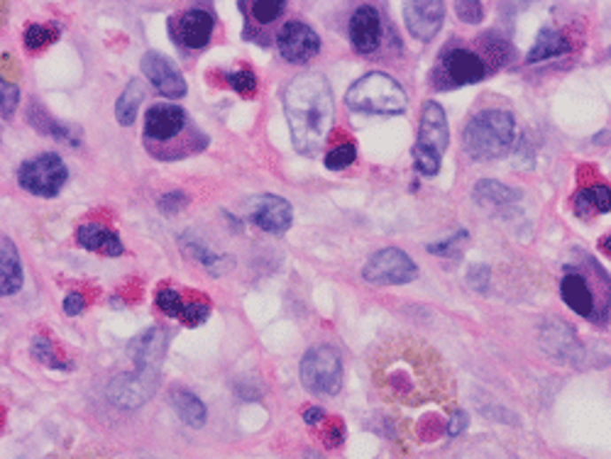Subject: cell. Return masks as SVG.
Wrapping results in <instances>:
<instances>
[{"label": "cell", "instance_id": "6da1fadb", "mask_svg": "<svg viewBox=\"0 0 611 459\" xmlns=\"http://www.w3.org/2000/svg\"><path fill=\"white\" fill-rule=\"evenodd\" d=\"M372 379L379 394L401 406L448 403L452 379L436 349L418 337H394L372 359Z\"/></svg>", "mask_w": 611, "mask_h": 459}, {"label": "cell", "instance_id": "7a4b0ae2", "mask_svg": "<svg viewBox=\"0 0 611 459\" xmlns=\"http://www.w3.org/2000/svg\"><path fill=\"white\" fill-rule=\"evenodd\" d=\"M284 112L296 152L316 154L336 123V101L323 73L294 76L284 91Z\"/></svg>", "mask_w": 611, "mask_h": 459}, {"label": "cell", "instance_id": "3957f363", "mask_svg": "<svg viewBox=\"0 0 611 459\" xmlns=\"http://www.w3.org/2000/svg\"><path fill=\"white\" fill-rule=\"evenodd\" d=\"M516 142V120L509 111L489 108L477 112L462 133L465 152L477 162L501 159Z\"/></svg>", "mask_w": 611, "mask_h": 459}, {"label": "cell", "instance_id": "277c9868", "mask_svg": "<svg viewBox=\"0 0 611 459\" xmlns=\"http://www.w3.org/2000/svg\"><path fill=\"white\" fill-rule=\"evenodd\" d=\"M345 103L350 111L372 112V115H398L406 111V91L397 79L387 73H367L355 81L345 93Z\"/></svg>", "mask_w": 611, "mask_h": 459}, {"label": "cell", "instance_id": "5b68a950", "mask_svg": "<svg viewBox=\"0 0 611 459\" xmlns=\"http://www.w3.org/2000/svg\"><path fill=\"white\" fill-rule=\"evenodd\" d=\"M301 381L311 394L333 396L343 384V362L330 345L311 348L301 359Z\"/></svg>", "mask_w": 611, "mask_h": 459}, {"label": "cell", "instance_id": "8992f818", "mask_svg": "<svg viewBox=\"0 0 611 459\" xmlns=\"http://www.w3.org/2000/svg\"><path fill=\"white\" fill-rule=\"evenodd\" d=\"M487 76V64L475 51L465 50L460 44H448L438 59L436 83L440 88H455V86H469L479 83Z\"/></svg>", "mask_w": 611, "mask_h": 459}, {"label": "cell", "instance_id": "52a82bcc", "mask_svg": "<svg viewBox=\"0 0 611 459\" xmlns=\"http://www.w3.org/2000/svg\"><path fill=\"white\" fill-rule=\"evenodd\" d=\"M69 179L66 164L57 154H40L30 162H25L18 172V181L25 191L40 195V198H54L59 194Z\"/></svg>", "mask_w": 611, "mask_h": 459}, {"label": "cell", "instance_id": "ba28073f", "mask_svg": "<svg viewBox=\"0 0 611 459\" xmlns=\"http://www.w3.org/2000/svg\"><path fill=\"white\" fill-rule=\"evenodd\" d=\"M159 369H135L130 374L115 377L105 388V394L118 409H140L157 391Z\"/></svg>", "mask_w": 611, "mask_h": 459}, {"label": "cell", "instance_id": "9c48e42d", "mask_svg": "<svg viewBox=\"0 0 611 459\" xmlns=\"http://www.w3.org/2000/svg\"><path fill=\"white\" fill-rule=\"evenodd\" d=\"M418 274L414 259L404 252V249H397V247H387V249H379L377 255H372L367 259L365 264V276L369 284H408L414 281Z\"/></svg>", "mask_w": 611, "mask_h": 459}, {"label": "cell", "instance_id": "30bf717a", "mask_svg": "<svg viewBox=\"0 0 611 459\" xmlns=\"http://www.w3.org/2000/svg\"><path fill=\"white\" fill-rule=\"evenodd\" d=\"M276 47L289 64H306L321 51V40L306 22L291 20L276 34Z\"/></svg>", "mask_w": 611, "mask_h": 459}, {"label": "cell", "instance_id": "8fae6325", "mask_svg": "<svg viewBox=\"0 0 611 459\" xmlns=\"http://www.w3.org/2000/svg\"><path fill=\"white\" fill-rule=\"evenodd\" d=\"M404 20L408 32L421 42H430L443 27L445 20V5L440 0H418L404 5Z\"/></svg>", "mask_w": 611, "mask_h": 459}, {"label": "cell", "instance_id": "7c38bea8", "mask_svg": "<svg viewBox=\"0 0 611 459\" xmlns=\"http://www.w3.org/2000/svg\"><path fill=\"white\" fill-rule=\"evenodd\" d=\"M448 140L450 133L445 111L436 101H426L423 103V111H421V127H418L416 147L443 157L445 149H448Z\"/></svg>", "mask_w": 611, "mask_h": 459}, {"label": "cell", "instance_id": "4fadbf2b", "mask_svg": "<svg viewBox=\"0 0 611 459\" xmlns=\"http://www.w3.org/2000/svg\"><path fill=\"white\" fill-rule=\"evenodd\" d=\"M143 72L150 81L157 86V91L169 96V98H183L186 96V81L164 54L159 51H147L143 57Z\"/></svg>", "mask_w": 611, "mask_h": 459}, {"label": "cell", "instance_id": "5bb4252c", "mask_svg": "<svg viewBox=\"0 0 611 459\" xmlns=\"http://www.w3.org/2000/svg\"><path fill=\"white\" fill-rule=\"evenodd\" d=\"M250 215H252V223L259 225L265 233H272V235H282L289 230L291 225V205L286 198H279V195H259L250 205Z\"/></svg>", "mask_w": 611, "mask_h": 459}, {"label": "cell", "instance_id": "9a60e30c", "mask_svg": "<svg viewBox=\"0 0 611 459\" xmlns=\"http://www.w3.org/2000/svg\"><path fill=\"white\" fill-rule=\"evenodd\" d=\"M540 345H543V349L548 352L550 357L568 362V364L582 359L580 340L562 320H548L545 325L540 327Z\"/></svg>", "mask_w": 611, "mask_h": 459}, {"label": "cell", "instance_id": "2e32d148", "mask_svg": "<svg viewBox=\"0 0 611 459\" xmlns=\"http://www.w3.org/2000/svg\"><path fill=\"white\" fill-rule=\"evenodd\" d=\"M183 127H186V115L179 105H172V103H157L144 115L147 140L169 142L176 134H182Z\"/></svg>", "mask_w": 611, "mask_h": 459}, {"label": "cell", "instance_id": "e0dca14e", "mask_svg": "<svg viewBox=\"0 0 611 459\" xmlns=\"http://www.w3.org/2000/svg\"><path fill=\"white\" fill-rule=\"evenodd\" d=\"M350 42L360 54H372L382 44V18L372 5H362L350 18Z\"/></svg>", "mask_w": 611, "mask_h": 459}, {"label": "cell", "instance_id": "ac0fdd59", "mask_svg": "<svg viewBox=\"0 0 611 459\" xmlns=\"http://www.w3.org/2000/svg\"><path fill=\"white\" fill-rule=\"evenodd\" d=\"M561 296L570 310L582 317H597V298L592 294L587 279L580 272H572L562 279Z\"/></svg>", "mask_w": 611, "mask_h": 459}, {"label": "cell", "instance_id": "d6986e66", "mask_svg": "<svg viewBox=\"0 0 611 459\" xmlns=\"http://www.w3.org/2000/svg\"><path fill=\"white\" fill-rule=\"evenodd\" d=\"M213 15L201 8L183 12L179 20V40L189 47V50H204L205 44L211 42L213 34Z\"/></svg>", "mask_w": 611, "mask_h": 459}, {"label": "cell", "instance_id": "ffe728a7", "mask_svg": "<svg viewBox=\"0 0 611 459\" xmlns=\"http://www.w3.org/2000/svg\"><path fill=\"white\" fill-rule=\"evenodd\" d=\"M76 240L83 249L89 252H98L105 256H120L122 255V240L112 230H108L101 223H86L76 230Z\"/></svg>", "mask_w": 611, "mask_h": 459}, {"label": "cell", "instance_id": "44dd1931", "mask_svg": "<svg viewBox=\"0 0 611 459\" xmlns=\"http://www.w3.org/2000/svg\"><path fill=\"white\" fill-rule=\"evenodd\" d=\"M22 286V264L18 249L12 245L11 237H3L0 245V294L3 296H12L18 294Z\"/></svg>", "mask_w": 611, "mask_h": 459}, {"label": "cell", "instance_id": "7402d4cb", "mask_svg": "<svg viewBox=\"0 0 611 459\" xmlns=\"http://www.w3.org/2000/svg\"><path fill=\"white\" fill-rule=\"evenodd\" d=\"M572 208L580 218H592L594 213H609L611 210V188L607 184H594L580 188Z\"/></svg>", "mask_w": 611, "mask_h": 459}, {"label": "cell", "instance_id": "603a6c76", "mask_svg": "<svg viewBox=\"0 0 611 459\" xmlns=\"http://www.w3.org/2000/svg\"><path fill=\"white\" fill-rule=\"evenodd\" d=\"M568 50H570V44H568V40L562 37L561 30L543 27V30L538 32L536 42H533V47H530L526 62L529 64L545 62V59H550V57H558V54H562V51H568Z\"/></svg>", "mask_w": 611, "mask_h": 459}, {"label": "cell", "instance_id": "cb8c5ba5", "mask_svg": "<svg viewBox=\"0 0 611 459\" xmlns=\"http://www.w3.org/2000/svg\"><path fill=\"white\" fill-rule=\"evenodd\" d=\"M519 198L521 191L499 184V181H491V179H482V181L475 186V201H477L482 208H501V205L516 203Z\"/></svg>", "mask_w": 611, "mask_h": 459}, {"label": "cell", "instance_id": "d4e9b609", "mask_svg": "<svg viewBox=\"0 0 611 459\" xmlns=\"http://www.w3.org/2000/svg\"><path fill=\"white\" fill-rule=\"evenodd\" d=\"M172 403L174 409H176V413H179V418L186 423V425H191V428H201V425H205V418H208V410H205L204 401L198 396H194L191 391H174L172 396Z\"/></svg>", "mask_w": 611, "mask_h": 459}, {"label": "cell", "instance_id": "484cf974", "mask_svg": "<svg viewBox=\"0 0 611 459\" xmlns=\"http://www.w3.org/2000/svg\"><path fill=\"white\" fill-rule=\"evenodd\" d=\"M144 101V88L140 79H133L128 83V88L120 93V98L115 103V118L120 125H133L137 118V111Z\"/></svg>", "mask_w": 611, "mask_h": 459}, {"label": "cell", "instance_id": "4316f807", "mask_svg": "<svg viewBox=\"0 0 611 459\" xmlns=\"http://www.w3.org/2000/svg\"><path fill=\"white\" fill-rule=\"evenodd\" d=\"M61 32V25L59 22H47V25H30L27 30H25V47L27 50H42V47H47V44H51V42H57V37H59Z\"/></svg>", "mask_w": 611, "mask_h": 459}, {"label": "cell", "instance_id": "83f0119b", "mask_svg": "<svg viewBox=\"0 0 611 459\" xmlns=\"http://www.w3.org/2000/svg\"><path fill=\"white\" fill-rule=\"evenodd\" d=\"M183 247H186V252L194 256V259H198V262H201V264H204L211 274H220V272H223V269L218 266L220 262H233L230 256L213 255V252H211L205 245H201V242H186Z\"/></svg>", "mask_w": 611, "mask_h": 459}, {"label": "cell", "instance_id": "f1b7e54d", "mask_svg": "<svg viewBox=\"0 0 611 459\" xmlns=\"http://www.w3.org/2000/svg\"><path fill=\"white\" fill-rule=\"evenodd\" d=\"M355 159H357L355 144L343 142V144H336V147L326 154V166L328 169H333V172H337V169H345V166H350Z\"/></svg>", "mask_w": 611, "mask_h": 459}, {"label": "cell", "instance_id": "f546056e", "mask_svg": "<svg viewBox=\"0 0 611 459\" xmlns=\"http://www.w3.org/2000/svg\"><path fill=\"white\" fill-rule=\"evenodd\" d=\"M284 0H257V3H252V18L267 25V22H275L284 12Z\"/></svg>", "mask_w": 611, "mask_h": 459}, {"label": "cell", "instance_id": "4dcf8cb0", "mask_svg": "<svg viewBox=\"0 0 611 459\" xmlns=\"http://www.w3.org/2000/svg\"><path fill=\"white\" fill-rule=\"evenodd\" d=\"M183 301L174 288H162L159 294H157V306H159V310L162 313H166L169 317H179L182 316V310H183Z\"/></svg>", "mask_w": 611, "mask_h": 459}, {"label": "cell", "instance_id": "1f68e13d", "mask_svg": "<svg viewBox=\"0 0 611 459\" xmlns=\"http://www.w3.org/2000/svg\"><path fill=\"white\" fill-rule=\"evenodd\" d=\"M18 101H20V88L15 83L5 81L0 83V108H3V118H12V112L18 108Z\"/></svg>", "mask_w": 611, "mask_h": 459}, {"label": "cell", "instance_id": "d6a6232c", "mask_svg": "<svg viewBox=\"0 0 611 459\" xmlns=\"http://www.w3.org/2000/svg\"><path fill=\"white\" fill-rule=\"evenodd\" d=\"M228 83H230V88H235L237 93H244V96H250V93L257 91V76L252 72H247V69H240V72H230L228 76Z\"/></svg>", "mask_w": 611, "mask_h": 459}, {"label": "cell", "instance_id": "836d02e7", "mask_svg": "<svg viewBox=\"0 0 611 459\" xmlns=\"http://www.w3.org/2000/svg\"><path fill=\"white\" fill-rule=\"evenodd\" d=\"M208 316H211V306H208V303L191 301V303H183V310L179 317H182V323H186L189 327H196L201 325Z\"/></svg>", "mask_w": 611, "mask_h": 459}, {"label": "cell", "instance_id": "e575fe53", "mask_svg": "<svg viewBox=\"0 0 611 459\" xmlns=\"http://www.w3.org/2000/svg\"><path fill=\"white\" fill-rule=\"evenodd\" d=\"M455 12H458L460 20L468 22V25H479V22L484 20V8H482V3H475V0H460V3H455Z\"/></svg>", "mask_w": 611, "mask_h": 459}, {"label": "cell", "instance_id": "d590c367", "mask_svg": "<svg viewBox=\"0 0 611 459\" xmlns=\"http://www.w3.org/2000/svg\"><path fill=\"white\" fill-rule=\"evenodd\" d=\"M32 355L35 359H40L42 364H54V367H61L57 364V357H54V349H51V342L47 337H37L35 345H32Z\"/></svg>", "mask_w": 611, "mask_h": 459}, {"label": "cell", "instance_id": "8d00e7d4", "mask_svg": "<svg viewBox=\"0 0 611 459\" xmlns=\"http://www.w3.org/2000/svg\"><path fill=\"white\" fill-rule=\"evenodd\" d=\"M489 279H491V269L487 264H475L468 272V284L477 291H487Z\"/></svg>", "mask_w": 611, "mask_h": 459}, {"label": "cell", "instance_id": "74e56055", "mask_svg": "<svg viewBox=\"0 0 611 459\" xmlns=\"http://www.w3.org/2000/svg\"><path fill=\"white\" fill-rule=\"evenodd\" d=\"M468 237V233H462L460 230L458 237H450V240H445V242H436V245H428V252L430 255H440V256H452L455 252H458V242L460 240H465Z\"/></svg>", "mask_w": 611, "mask_h": 459}, {"label": "cell", "instance_id": "f35d334b", "mask_svg": "<svg viewBox=\"0 0 611 459\" xmlns=\"http://www.w3.org/2000/svg\"><path fill=\"white\" fill-rule=\"evenodd\" d=\"M183 205H186V195L182 194V191H174V194H166L159 198V208H162L164 213H179Z\"/></svg>", "mask_w": 611, "mask_h": 459}, {"label": "cell", "instance_id": "ab89813d", "mask_svg": "<svg viewBox=\"0 0 611 459\" xmlns=\"http://www.w3.org/2000/svg\"><path fill=\"white\" fill-rule=\"evenodd\" d=\"M468 413L465 410H455L452 413V418L448 420V435L450 438H458V435H462L465 430H468Z\"/></svg>", "mask_w": 611, "mask_h": 459}, {"label": "cell", "instance_id": "60d3db41", "mask_svg": "<svg viewBox=\"0 0 611 459\" xmlns=\"http://www.w3.org/2000/svg\"><path fill=\"white\" fill-rule=\"evenodd\" d=\"M83 308H86V298L81 294H69V296L64 298V313L66 316H81Z\"/></svg>", "mask_w": 611, "mask_h": 459}, {"label": "cell", "instance_id": "b9f144b4", "mask_svg": "<svg viewBox=\"0 0 611 459\" xmlns=\"http://www.w3.org/2000/svg\"><path fill=\"white\" fill-rule=\"evenodd\" d=\"M343 440H345V425H343L340 420H336L326 435L328 448H340V445H343Z\"/></svg>", "mask_w": 611, "mask_h": 459}, {"label": "cell", "instance_id": "7bdbcfd3", "mask_svg": "<svg viewBox=\"0 0 611 459\" xmlns=\"http://www.w3.org/2000/svg\"><path fill=\"white\" fill-rule=\"evenodd\" d=\"M323 418H326V413H323V409H318V406L304 410V420L308 425H318V423H323Z\"/></svg>", "mask_w": 611, "mask_h": 459}, {"label": "cell", "instance_id": "ee69618b", "mask_svg": "<svg viewBox=\"0 0 611 459\" xmlns=\"http://www.w3.org/2000/svg\"><path fill=\"white\" fill-rule=\"evenodd\" d=\"M601 249H604V252H607V255L611 256V235L601 240Z\"/></svg>", "mask_w": 611, "mask_h": 459}, {"label": "cell", "instance_id": "f6af8a7d", "mask_svg": "<svg viewBox=\"0 0 611 459\" xmlns=\"http://www.w3.org/2000/svg\"><path fill=\"white\" fill-rule=\"evenodd\" d=\"M308 459H316V457H308Z\"/></svg>", "mask_w": 611, "mask_h": 459}]
</instances>
